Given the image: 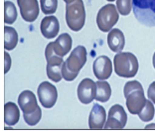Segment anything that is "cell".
<instances>
[{
  "instance_id": "8992f818",
  "label": "cell",
  "mask_w": 155,
  "mask_h": 134,
  "mask_svg": "<svg viewBox=\"0 0 155 134\" xmlns=\"http://www.w3.org/2000/svg\"><path fill=\"white\" fill-rule=\"evenodd\" d=\"M119 15L114 4H108L99 11L96 19L97 26L102 31L107 32L116 24Z\"/></svg>"
},
{
  "instance_id": "52a82bcc",
  "label": "cell",
  "mask_w": 155,
  "mask_h": 134,
  "mask_svg": "<svg viewBox=\"0 0 155 134\" xmlns=\"http://www.w3.org/2000/svg\"><path fill=\"white\" fill-rule=\"evenodd\" d=\"M127 119V115L123 107L120 104H115L109 109L104 129H122L126 126Z\"/></svg>"
},
{
  "instance_id": "cb8c5ba5",
  "label": "cell",
  "mask_w": 155,
  "mask_h": 134,
  "mask_svg": "<svg viewBox=\"0 0 155 134\" xmlns=\"http://www.w3.org/2000/svg\"><path fill=\"white\" fill-rule=\"evenodd\" d=\"M117 7L120 14L123 15H128L131 10V0H117Z\"/></svg>"
},
{
  "instance_id": "d6986e66",
  "label": "cell",
  "mask_w": 155,
  "mask_h": 134,
  "mask_svg": "<svg viewBox=\"0 0 155 134\" xmlns=\"http://www.w3.org/2000/svg\"><path fill=\"white\" fill-rule=\"evenodd\" d=\"M96 94L95 100L102 103L108 101L111 95V89L109 83L106 81H96Z\"/></svg>"
},
{
  "instance_id": "30bf717a",
  "label": "cell",
  "mask_w": 155,
  "mask_h": 134,
  "mask_svg": "<svg viewBox=\"0 0 155 134\" xmlns=\"http://www.w3.org/2000/svg\"><path fill=\"white\" fill-rule=\"evenodd\" d=\"M96 91V83L90 78H84L80 82L78 86V98L82 103L88 104L95 98Z\"/></svg>"
},
{
  "instance_id": "3957f363",
  "label": "cell",
  "mask_w": 155,
  "mask_h": 134,
  "mask_svg": "<svg viewBox=\"0 0 155 134\" xmlns=\"http://www.w3.org/2000/svg\"><path fill=\"white\" fill-rule=\"evenodd\" d=\"M114 71L120 77L130 78L137 74L139 64L137 57L130 52H123L117 54L114 59Z\"/></svg>"
},
{
  "instance_id": "277c9868",
  "label": "cell",
  "mask_w": 155,
  "mask_h": 134,
  "mask_svg": "<svg viewBox=\"0 0 155 134\" xmlns=\"http://www.w3.org/2000/svg\"><path fill=\"white\" fill-rule=\"evenodd\" d=\"M132 4L134 15L140 23L155 26V0H132Z\"/></svg>"
},
{
  "instance_id": "7a4b0ae2",
  "label": "cell",
  "mask_w": 155,
  "mask_h": 134,
  "mask_svg": "<svg viewBox=\"0 0 155 134\" xmlns=\"http://www.w3.org/2000/svg\"><path fill=\"white\" fill-rule=\"evenodd\" d=\"M126 105L129 112L138 114L144 106L146 102L143 87L137 80L127 82L124 88Z\"/></svg>"
},
{
  "instance_id": "f546056e",
  "label": "cell",
  "mask_w": 155,
  "mask_h": 134,
  "mask_svg": "<svg viewBox=\"0 0 155 134\" xmlns=\"http://www.w3.org/2000/svg\"><path fill=\"white\" fill-rule=\"evenodd\" d=\"M107 0L108 2H114L115 0Z\"/></svg>"
},
{
  "instance_id": "2e32d148",
  "label": "cell",
  "mask_w": 155,
  "mask_h": 134,
  "mask_svg": "<svg viewBox=\"0 0 155 134\" xmlns=\"http://www.w3.org/2000/svg\"><path fill=\"white\" fill-rule=\"evenodd\" d=\"M72 44L71 36L67 33H64L60 35L53 42V50L56 54L62 57L70 51Z\"/></svg>"
},
{
  "instance_id": "ba28073f",
  "label": "cell",
  "mask_w": 155,
  "mask_h": 134,
  "mask_svg": "<svg viewBox=\"0 0 155 134\" xmlns=\"http://www.w3.org/2000/svg\"><path fill=\"white\" fill-rule=\"evenodd\" d=\"M39 101L45 108H50L55 104L58 98L55 87L48 81H44L39 85L37 90Z\"/></svg>"
},
{
  "instance_id": "5bb4252c",
  "label": "cell",
  "mask_w": 155,
  "mask_h": 134,
  "mask_svg": "<svg viewBox=\"0 0 155 134\" xmlns=\"http://www.w3.org/2000/svg\"><path fill=\"white\" fill-rule=\"evenodd\" d=\"M106 118V113L104 108L97 103H94L89 117V128L91 129H102Z\"/></svg>"
},
{
  "instance_id": "7402d4cb",
  "label": "cell",
  "mask_w": 155,
  "mask_h": 134,
  "mask_svg": "<svg viewBox=\"0 0 155 134\" xmlns=\"http://www.w3.org/2000/svg\"><path fill=\"white\" fill-rule=\"evenodd\" d=\"M155 112V108L153 104L149 100L147 99L144 106L138 115L142 121L147 122L153 119Z\"/></svg>"
},
{
  "instance_id": "ac0fdd59",
  "label": "cell",
  "mask_w": 155,
  "mask_h": 134,
  "mask_svg": "<svg viewBox=\"0 0 155 134\" xmlns=\"http://www.w3.org/2000/svg\"><path fill=\"white\" fill-rule=\"evenodd\" d=\"M20 111L17 105L14 103L9 102L4 105V121L6 124L14 126L18 121Z\"/></svg>"
},
{
  "instance_id": "603a6c76",
  "label": "cell",
  "mask_w": 155,
  "mask_h": 134,
  "mask_svg": "<svg viewBox=\"0 0 155 134\" xmlns=\"http://www.w3.org/2000/svg\"><path fill=\"white\" fill-rule=\"evenodd\" d=\"M42 12L45 15L55 12L58 6V0H40Z\"/></svg>"
},
{
  "instance_id": "7c38bea8",
  "label": "cell",
  "mask_w": 155,
  "mask_h": 134,
  "mask_svg": "<svg viewBox=\"0 0 155 134\" xmlns=\"http://www.w3.org/2000/svg\"><path fill=\"white\" fill-rule=\"evenodd\" d=\"M93 69L94 73L97 79L101 80L107 79L112 72V62L107 56H101L94 61Z\"/></svg>"
},
{
  "instance_id": "83f0119b",
  "label": "cell",
  "mask_w": 155,
  "mask_h": 134,
  "mask_svg": "<svg viewBox=\"0 0 155 134\" xmlns=\"http://www.w3.org/2000/svg\"><path fill=\"white\" fill-rule=\"evenodd\" d=\"M65 2V3L67 4H70L74 1L75 0H63Z\"/></svg>"
},
{
  "instance_id": "44dd1931",
  "label": "cell",
  "mask_w": 155,
  "mask_h": 134,
  "mask_svg": "<svg viewBox=\"0 0 155 134\" xmlns=\"http://www.w3.org/2000/svg\"><path fill=\"white\" fill-rule=\"evenodd\" d=\"M17 16V11L14 4L9 1L5 2L4 22L12 24L16 20Z\"/></svg>"
},
{
  "instance_id": "4fadbf2b",
  "label": "cell",
  "mask_w": 155,
  "mask_h": 134,
  "mask_svg": "<svg viewBox=\"0 0 155 134\" xmlns=\"http://www.w3.org/2000/svg\"><path fill=\"white\" fill-rule=\"evenodd\" d=\"M17 2L24 20L32 22L36 19L39 12L37 0H17Z\"/></svg>"
},
{
  "instance_id": "e0dca14e",
  "label": "cell",
  "mask_w": 155,
  "mask_h": 134,
  "mask_svg": "<svg viewBox=\"0 0 155 134\" xmlns=\"http://www.w3.org/2000/svg\"><path fill=\"white\" fill-rule=\"evenodd\" d=\"M107 41L109 48L115 52L121 51L125 44V39L123 33L117 28L113 29L109 33Z\"/></svg>"
},
{
  "instance_id": "9c48e42d",
  "label": "cell",
  "mask_w": 155,
  "mask_h": 134,
  "mask_svg": "<svg viewBox=\"0 0 155 134\" xmlns=\"http://www.w3.org/2000/svg\"><path fill=\"white\" fill-rule=\"evenodd\" d=\"M18 102L23 113V116L31 115L41 110L38 104L35 95L29 90H24L19 94Z\"/></svg>"
},
{
  "instance_id": "5b68a950",
  "label": "cell",
  "mask_w": 155,
  "mask_h": 134,
  "mask_svg": "<svg viewBox=\"0 0 155 134\" xmlns=\"http://www.w3.org/2000/svg\"><path fill=\"white\" fill-rule=\"evenodd\" d=\"M65 18L68 26L72 30L78 31L82 28L86 18L82 0H75L70 4H66Z\"/></svg>"
},
{
  "instance_id": "9a60e30c",
  "label": "cell",
  "mask_w": 155,
  "mask_h": 134,
  "mask_svg": "<svg viewBox=\"0 0 155 134\" xmlns=\"http://www.w3.org/2000/svg\"><path fill=\"white\" fill-rule=\"evenodd\" d=\"M40 28L41 32L45 38L51 39L58 35L59 30V24L55 16H46L42 19Z\"/></svg>"
},
{
  "instance_id": "ffe728a7",
  "label": "cell",
  "mask_w": 155,
  "mask_h": 134,
  "mask_svg": "<svg viewBox=\"0 0 155 134\" xmlns=\"http://www.w3.org/2000/svg\"><path fill=\"white\" fill-rule=\"evenodd\" d=\"M4 48L10 51L14 49L17 45L18 41V33L13 27L4 26Z\"/></svg>"
},
{
  "instance_id": "8fae6325",
  "label": "cell",
  "mask_w": 155,
  "mask_h": 134,
  "mask_svg": "<svg viewBox=\"0 0 155 134\" xmlns=\"http://www.w3.org/2000/svg\"><path fill=\"white\" fill-rule=\"evenodd\" d=\"M47 62V74L48 78L57 83L62 78L61 70L63 63L62 57L52 53L45 57Z\"/></svg>"
},
{
  "instance_id": "f1b7e54d",
  "label": "cell",
  "mask_w": 155,
  "mask_h": 134,
  "mask_svg": "<svg viewBox=\"0 0 155 134\" xmlns=\"http://www.w3.org/2000/svg\"><path fill=\"white\" fill-rule=\"evenodd\" d=\"M153 67L155 69V52L154 53L153 57Z\"/></svg>"
},
{
  "instance_id": "6da1fadb",
  "label": "cell",
  "mask_w": 155,
  "mask_h": 134,
  "mask_svg": "<svg viewBox=\"0 0 155 134\" xmlns=\"http://www.w3.org/2000/svg\"><path fill=\"white\" fill-rule=\"evenodd\" d=\"M87 55L86 49L83 46H78L73 49L62 66L61 74L65 80L72 81L76 77L86 63Z\"/></svg>"
},
{
  "instance_id": "4316f807",
  "label": "cell",
  "mask_w": 155,
  "mask_h": 134,
  "mask_svg": "<svg viewBox=\"0 0 155 134\" xmlns=\"http://www.w3.org/2000/svg\"><path fill=\"white\" fill-rule=\"evenodd\" d=\"M145 129H155V123H151L147 125Z\"/></svg>"
},
{
  "instance_id": "d4e9b609",
  "label": "cell",
  "mask_w": 155,
  "mask_h": 134,
  "mask_svg": "<svg viewBox=\"0 0 155 134\" xmlns=\"http://www.w3.org/2000/svg\"><path fill=\"white\" fill-rule=\"evenodd\" d=\"M147 95L148 98L155 104V81L153 82L149 85Z\"/></svg>"
},
{
  "instance_id": "484cf974",
  "label": "cell",
  "mask_w": 155,
  "mask_h": 134,
  "mask_svg": "<svg viewBox=\"0 0 155 134\" xmlns=\"http://www.w3.org/2000/svg\"><path fill=\"white\" fill-rule=\"evenodd\" d=\"M5 68L4 74H6L10 70L11 65V59L9 54L4 51Z\"/></svg>"
}]
</instances>
